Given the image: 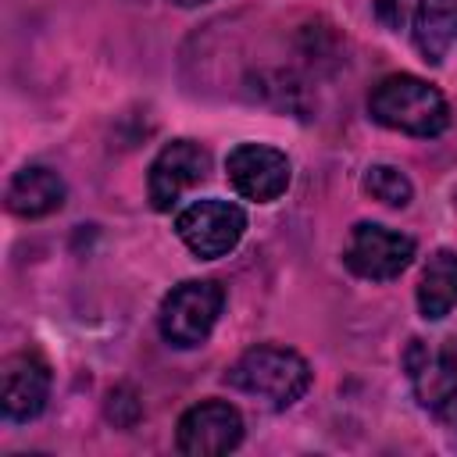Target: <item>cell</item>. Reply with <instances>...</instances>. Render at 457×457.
Wrapping results in <instances>:
<instances>
[{"instance_id":"ba28073f","label":"cell","mask_w":457,"mask_h":457,"mask_svg":"<svg viewBox=\"0 0 457 457\" xmlns=\"http://www.w3.org/2000/svg\"><path fill=\"white\" fill-rule=\"evenodd\" d=\"M207 168H211V157H207V150L200 143H193V139L168 143L154 157L150 175H146L150 207L154 211H171L182 193H189L196 182L207 179Z\"/></svg>"},{"instance_id":"3957f363","label":"cell","mask_w":457,"mask_h":457,"mask_svg":"<svg viewBox=\"0 0 457 457\" xmlns=\"http://www.w3.org/2000/svg\"><path fill=\"white\" fill-rule=\"evenodd\" d=\"M221 307H225V289L214 278H189V282H179L161 300L157 328H161L164 343L189 350L211 336Z\"/></svg>"},{"instance_id":"277c9868","label":"cell","mask_w":457,"mask_h":457,"mask_svg":"<svg viewBox=\"0 0 457 457\" xmlns=\"http://www.w3.org/2000/svg\"><path fill=\"white\" fill-rule=\"evenodd\" d=\"M175 232L189 246V253L214 261L239 246L246 232V214L228 200H196L175 218Z\"/></svg>"},{"instance_id":"6da1fadb","label":"cell","mask_w":457,"mask_h":457,"mask_svg":"<svg viewBox=\"0 0 457 457\" xmlns=\"http://www.w3.org/2000/svg\"><path fill=\"white\" fill-rule=\"evenodd\" d=\"M368 114L393 129V132H407L418 139H432L450 125V104L446 96L428 86L418 75H386L371 93H368Z\"/></svg>"},{"instance_id":"52a82bcc","label":"cell","mask_w":457,"mask_h":457,"mask_svg":"<svg viewBox=\"0 0 457 457\" xmlns=\"http://www.w3.org/2000/svg\"><path fill=\"white\" fill-rule=\"evenodd\" d=\"M243 439V414L225 400L193 403L175 428V446L189 457H218L236 450Z\"/></svg>"},{"instance_id":"30bf717a","label":"cell","mask_w":457,"mask_h":457,"mask_svg":"<svg viewBox=\"0 0 457 457\" xmlns=\"http://www.w3.org/2000/svg\"><path fill=\"white\" fill-rule=\"evenodd\" d=\"M407 375L414 382L421 407H439L457 389V336L428 346L425 339H411L407 346Z\"/></svg>"},{"instance_id":"7c38bea8","label":"cell","mask_w":457,"mask_h":457,"mask_svg":"<svg viewBox=\"0 0 457 457\" xmlns=\"http://www.w3.org/2000/svg\"><path fill=\"white\" fill-rule=\"evenodd\" d=\"M414 46L432 64H439L457 46V0H418Z\"/></svg>"},{"instance_id":"5b68a950","label":"cell","mask_w":457,"mask_h":457,"mask_svg":"<svg viewBox=\"0 0 457 457\" xmlns=\"http://www.w3.org/2000/svg\"><path fill=\"white\" fill-rule=\"evenodd\" d=\"M343 261L357 278L389 282L414 261V239L389 225L361 221V225H353V232L346 239Z\"/></svg>"},{"instance_id":"7a4b0ae2","label":"cell","mask_w":457,"mask_h":457,"mask_svg":"<svg viewBox=\"0 0 457 457\" xmlns=\"http://www.w3.org/2000/svg\"><path fill=\"white\" fill-rule=\"evenodd\" d=\"M225 382L246 396H257L271 407H289L296 403L307 386H311V364L289 350V346H253L246 350L228 371H225Z\"/></svg>"},{"instance_id":"5bb4252c","label":"cell","mask_w":457,"mask_h":457,"mask_svg":"<svg viewBox=\"0 0 457 457\" xmlns=\"http://www.w3.org/2000/svg\"><path fill=\"white\" fill-rule=\"evenodd\" d=\"M364 193H371L386 207H407L411 196H414V186H411V179L400 168H393V164H371L364 171Z\"/></svg>"},{"instance_id":"8fae6325","label":"cell","mask_w":457,"mask_h":457,"mask_svg":"<svg viewBox=\"0 0 457 457\" xmlns=\"http://www.w3.org/2000/svg\"><path fill=\"white\" fill-rule=\"evenodd\" d=\"M64 204V179L46 164L21 168L7 186V207L18 218H46Z\"/></svg>"},{"instance_id":"4fadbf2b","label":"cell","mask_w":457,"mask_h":457,"mask_svg":"<svg viewBox=\"0 0 457 457\" xmlns=\"http://www.w3.org/2000/svg\"><path fill=\"white\" fill-rule=\"evenodd\" d=\"M457 307V250H436L418 278V311L428 321L446 318Z\"/></svg>"},{"instance_id":"9c48e42d","label":"cell","mask_w":457,"mask_h":457,"mask_svg":"<svg viewBox=\"0 0 457 457\" xmlns=\"http://www.w3.org/2000/svg\"><path fill=\"white\" fill-rule=\"evenodd\" d=\"M50 396V368L39 353H11L0 368V411L7 421H32Z\"/></svg>"},{"instance_id":"2e32d148","label":"cell","mask_w":457,"mask_h":457,"mask_svg":"<svg viewBox=\"0 0 457 457\" xmlns=\"http://www.w3.org/2000/svg\"><path fill=\"white\" fill-rule=\"evenodd\" d=\"M171 4H179V7H196V4H207V0H171Z\"/></svg>"},{"instance_id":"8992f818","label":"cell","mask_w":457,"mask_h":457,"mask_svg":"<svg viewBox=\"0 0 457 457\" xmlns=\"http://www.w3.org/2000/svg\"><path fill=\"white\" fill-rule=\"evenodd\" d=\"M225 175L243 200L271 204L289 189L293 168H289V157L268 143H239L225 157Z\"/></svg>"},{"instance_id":"9a60e30c","label":"cell","mask_w":457,"mask_h":457,"mask_svg":"<svg viewBox=\"0 0 457 457\" xmlns=\"http://www.w3.org/2000/svg\"><path fill=\"white\" fill-rule=\"evenodd\" d=\"M436 414H439V425H443V436H446V443L457 450V389L436 407Z\"/></svg>"}]
</instances>
